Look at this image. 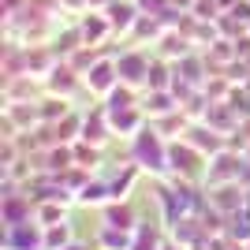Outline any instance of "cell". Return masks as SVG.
Segmentation results:
<instances>
[{"mask_svg":"<svg viewBox=\"0 0 250 250\" xmlns=\"http://www.w3.org/2000/svg\"><path fill=\"white\" fill-rule=\"evenodd\" d=\"M135 161L146 168V172H165L168 168V146L161 142L157 131L142 127V131L135 135Z\"/></svg>","mask_w":250,"mask_h":250,"instance_id":"1","label":"cell"},{"mask_svg":"<svg viewBox=\"0 0 250 250\" xmlns=\"http://www.w3.org/2000/svg\"><path fill=\"white\" fill-rule=\"evenodd\" d=\"M116 79H120V71H116L112 60H97L90 71H86V86L94 90V94H112Z\"/></svg>","mask_w":250,"mask_h":250,"instance_id":"2","label":"cell"},{"mask_svg":"<svg viewBox=\"0 0 250 250\" xmlns=\"http://www.w3.org/2000/svg\"><path fill=\"white\" fill-rule=\"evenodd\" d=\"M116 71L124 83H142V79H149V60L142 52H127L124 60H116Z\"/></svg>","mask_w":250,"mask_h":250,"instance_id":"3","label":"cell"},{"mask_svg":"<svg viewBox=\"0 0 250 250\" xmlns=\"http://www.w3.org/2000/svg\"><path fill=\"white\" fill-rule=\"evenodd\" d=\"M104 224L108 228H127V231H135V209L127 206L124 198H116L104 206Z\"/></svg>","mask_w":250,"mask_h":250,"instance_id":"4","label":"cell"},{"mask_svg":"<svg viewBox=\"0 0 250 250\" xmlns=\"http://www.w3.org/2000/svg\"><path fill=\"white\" fill-rule=\"evenodd\" d=\"M138 11L131 4H108V22H112V30H127L131 22H135Z\"/></svg>","mask_w":250,"mask_h":250,"instance_id":"5","label":"cell"},{"mask_svg":"<svg viewBox=\"0 0 250 250\" xmlns=\"http://www.w3.org/2000/svg\"><path fill=\"white\" fill-rule=\"evenodd\" d=\"M67 243H71V228H67L63 220L52 224V228H45V250H63Z\"/></svg>","mask_w":250,"mask_h":250,"instance_id":"6","label":"cell"},{"mask_svg":"<svg viewBox=\"0 0 250 250\" xmlns=\"http://www.w3.org/2000/svg\"><path fill=\"white\" fill-rule=\"evenodd\" d=\"M22 213H30V202L26 198H19V194H8V202H4V220H8V224H22ZM30 220V217H26Z\"/></svg>","mask_w":250,"mask_h":250,"instance_id":"7","label":"cell"},{"mask_svg":"<svg viewBox=\"0 0 250 250\" xmlns=\"http://www.w3.org/2000/svg\"><path fill=\"white\" fill-rule=\"evenodd\" d=\"M172 108H176V104H172V97H168L165 90H153V94H149V101H146V112H149V116H168Z\"/></svg>","mask_w":250,"mask_h":250,"instance_id":"8","label":"cell"},{"mask_svg":"<svg viewBox=\"0 0 250 250\" xmlns=\"http://www.w3.org/2000/svg\"><path fill=\"white\" fill-rule=\"evenodd\" d=\"M104 30H112V22H108V19H86L83 22V38L90 45H97V38H101Z\"/></svg>","mask_w":250,"mask_h":250,"instance_id":"9","label":"cell"},{"mask_svg":"<svg viewBox=\"0 0 250 250\" xmlns=\"http://www.w3.org/2000/svg\"><path fill=\"white\" fill-rule=\"evenodd\" d=\"M63 250H90V247H79V243H71V247H63Z\"/></svg>","mask_w":250,"mask_h":250,"instance_id":"10","label":"cell"}]
</instances>
